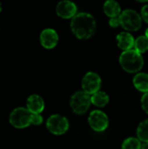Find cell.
I'll use <instances>...</instances> for the list:
<instances>
[{
    "label": "cell",
    "instance_id": "obj_1",
    "mask_svg": "<svg viewBox=\"0 0 148 149\" xmlns=\"http://www.w3.org/2000/svg\"><path fill=\"white\" fill-rule=\"evenodd\" d=\"M71 29L78 38L87 39L91 38L96 31L95 18L89 13H79L72 18Z\"/></svg>",
    "mask_w": 148,
    "mask_h": 149
},
{
    "label": "cell",
    "instance_id": "obj_2",
    "mask_svg": "<svg viewBox=\"0 0 148 149\" xmlns=\"http://www.w3.org/2000/svg\"><path fill=\"white\" fill-rule=\"evenodd\" d=\"M121 67L127 72L133 73L139 72L144 65V60L140 53L135 50L123 52L120 57Z\"/></svg>",
    "mask_w": 148,
    "mask_h": 149
},
{
    "label": "cell",
    "instance_id": "obj_3",
    "mask_svg": "<svg viewBox=\"0 0 148 149\" xmlns=\"http://www.w3.org/2000/svg\"><path fill=\"white\" fill-rule=\"evenodd\" d=\"M120 25L126 31H138L141 26V17L133 10H126L120 15Z\"/></svg>",
    "mask_w": 148,
    "mask_h": 149
},
{
    "label": "cell",
    "instance_id": "obj_4",
    "mask_svg": "<svg viewBox=\"0 0 148 149\" xmlns=\"http://www.w3.org/2000/svg\"><path fill=\"white\" fill-rule=\"evenodd\" d=\"M32 113L24 107L15 108L10 114L9 121L16 128H24L31 125Z\"/></svg>",
    "mask_w": 148,
    "mask_h": 149
},
{
    "label": "cell",
    "instance_id": "obj_5",
    "mask_svg": "<svg viewBox=\"0 0 148 149\" xmlns=\"http://www.w3.org/2000/svg\"><path fill=\"white\" fill-rule=\"evenodd\" d=\"M92 100L88 93L83 92L75 93L71 98V107L75 113L83 114L90 107Z\"/></svg>",
    "mask_w": 148,
    "mask_h": 149
},
{
    "label": "cell",
    "instance_id": "obj_6",
    "mask_svg": "<svg viewBox=\"0 0 148 149\" xmlns=\"http://www.w3.org/2000/svg\"><path fill=\"white\" fill-rule=\"evenodd\" d=\"M46 127L51 134L56 135H61L66 133V131L68 130L69 123L66 118L58 114H54L50 116L47 120Z\"/></svg>",
    "mask_w": 148,
    "mask_h": 149
},
{
    "label": "cell",
    "instance_id": "obj_7",
    "mask_svg": "<svg viewBox=\"0 0 148 149\" xmlns=\"http://www.w3.org/2000/svg\"><path fill=\"white\" fill-rule=\"evenodd\" d=\"M101 86V79L99 74L89 72H87L82 79V88L86 93L94 94L99 92Z\"/></svg>",
    "mask_w": 148,
    "mask_h": 149
},
{
    "label": "cell",
    "instance_id": "obj_8",
    "mask_svg": "<svg viewBox=\"0 0 148 149\" xmlns=\"http://www.w3.org/2000/svg\"><path fill=\"white\" fill-rule=\"evenodd\" d=\"M88 121L91 127L97 132H102L108 127L107 115L102 111H92L89 115Z\"/></svg>",
    "mask_w": 148,
    "mask_h": 149
},
{
    "label": "cell",
    "instance_id": "obj_9",
    "mask_svg": "<svg viewBox=\"0 0 148 149\" xmlns=\"http://www.w3.org/2000/svg\"><path fill=\"white\" fill-rule=\"evenodd\" d=\"M56 12L58 16L62 18H71L76 16L75 14L77 12V7L75 3L71 1H61L56 7Z\"/></svg>",
    "mask_w": 148,
    "mask_h": 149
},
{
    "label": "cell",
    "instance_id": "obj_10",
    "mask_svg": "<svg viewBox=\"0 0 148 149\" xmlns=\"http://www.w3.org/2000/svg\"><path fill=\"white\" fill-rule=\"evenodd\" d=\"M58 41V36L56 31L48 28L44 29L40 34V43L46 49H52Z\"/></svg>",
    "mask_w": 148,
    "mask_h": 149
},
{
    "label": "cell",
    "instance_id": "obj_11",
    "mask_svg": "<svg viewBox=\"0 0 148 149\" xmlns=\"http://www.w3.org/2000/svg\"><path fill=\"white\" fill-rule=\"evenodd\" d=\"M26 108L31 113H38L40 114L44 108V102L43 99L38 94L31 95L26 101Z\"/></svg>",
    "mask_w": 148,
    "mask_h": 149
},
{
    "label": "cell",
    "instance_id": "obj_12",
    "mask_svg": "<svg viewBox=\"0 0 148 149\" xmlns=\"http://www.w3.org/2000/svg\"><path fill=\"white\" fill-rule=\"evenodd\" d=\"M116 40H117L118 46L120 49H122L124 52L131 50L132 47L134 45V42H135L133 37L128 32H121L118 34Z\"/></svg>",
    "mask_w": 148,
    "mask_h": 149
},
{
    "label": "cell",
    "instance_id": "obj_13",
    "mask_svg": "<svg viewBox=\"0 0 148 149\" xmlns=\"http://www.w3.org/2000/svg\"><path fill=\"white\" fill-rule=\"evenodd\" d=\"M104 11L111 18L117 17L120 14H121L120 5L114 0H109L104 3Z\"/></svg>",
    "mask_w": 148,
    "mask_h": 149
},
{
    "label": "cell",
    "instance_id": "obj_14",
    "mask_svg": "<svg viewBox=\"0 0 148 149\" xmlns=\"http://www.w3.org/2000/svg\"><path fill=\"white\" fill-rule=\"evenodd\" d=\"M134 86L140 92L148 93V74L147 73H139L133 79Z\"/></svg>",
    "mask_w": 148,
    "mask_h": 149
},
{
    "label": "cell",
    "instance_id": "obj_15",
    "mask_svg": "<svg viewBox=\"0 0 148 149\" xmlns=\"http://www.w3.org/2000/svg\"><path fill=\"white\" fill-rule=\"evenodd\" d=\"M92 103L99 107H103L106 106L109 102V96L104 93V92H97L96 93L92 94Z\"/></svg>",
    "mask_w": 148,
    "mask_h": 149
},
{
    "label": "cell",
    "instance_id": "obj_16",
    "mask_svg": "<svg viewBox=\"0 0 148 149\" xmlns=\"http://www.w3.org/2000/svg\"><path fill=\"white\" fill-rule=\"evenodd\" d=\"M137 135L140 141L148 142V119L142 121L139 125L137 129Z\"/></svg>",
    "mask_w": 148,
    "mask_h": 149
},
{
    "label": "cell",
    "instance_id": "obj_17",
    "mask_svg": "<svg viewBox=\"0 0 148 149\" xmlns=\"http://www.w3.org/2000/svg\"><path fill=\"white\" fill-rule=\"evenodd\" d=\"M134 48L139 53H143L148 50V38L146 36L139 37L134 42Z\"/></svg>",
    "mask_w": 148,
    "mask_h": 149
},
{
    "label": "cell",
    "instance_id": "obj_18",
    "mask_svg": "<svg viewBox=\"0 0 148 149\" xmlns=\"http://www.w3.org/2000/svg\"><path fill=\"white\" fill-rule=\"evenodd\" d=\"M141 144L139 139L130 137L124 141L122 144V149H140Z\"/></svg>",
    "mask_w": 148,
    "mask_h": 149
},
{
    "label": "cell",
    "instance_id": "obj_19",
    "mask_svg": "<svg viewBox=\"0 0 148 149\" xmlns=\"http://www.w3.org/2000/svg\"><path fill=\"white\" fill-rule=\"evenodd\" d=\"M42 122H43V117L40 114H38V113H32L31 120V123L32 125L38 126V125H40Z\"/></svg>",
    "mask_w": 148,
    "mask_h": 149
},
{
    "label": "cell",
    "instance_id": "obj_20",
    "mask_svg": "<svg viewBox=\"0 0 148 149\" xmlns=\"http://www.w3.org/2000/svg\"><path fill=\"white\" fill-rule=\"evenodd\" d=\"M141 106L143 110L148 113V93H146L141 98Z\"/></svg>",
    "mask_w": 148,
    "mask_h": 149
},
{
    "label": "cell",
    "instance_id": "obj_21",
    "mask_svg": "<svg viewBox=\"0 0 148 149\" xmlns=\"http://www.w3.org/2000/svg\"><path fill=\"white\" fill-rule=\"evenodd\" d=\"M141 16H142V18L148 24V4L142 7V9H141Z\"/></svg>",
    "mask_w": 148,
    "mask_h": 149
},
{
    "label": "cell",
    "instance_id": "obj_22",
    "mask_svg": "<svg viewBox=\"0 0 148 149\" xmlns=\"http://www.w3.org/2000/svg\"><path fill=\"white\" fill-rule=\"evenodd\" d=\"M109 24H110V26H111V27H113V28L118 27V26L120 24V19H119L118 17H113V18H111V19H110V21H109Z\"/></svg>",
    "mask_w": 148,
    "mask_h": 149
},
{
    "label": "cell",
    "instance_id": "obj_23",
    "mask_svg": "<svg viewBox=\"0 0 148 149\" xmlns=\"http://www.w3.org/2000/svg\"><path fill=\"white\" fill-rule=\"evenodd\" d=\"M140 149H148V142H144L141 145V148Z\"/></svg>",
    "mask_w": 148,
    "mask_h": 149
},
{
    "label": "cell",
    "instance_id": "obj_24",
    "mask_svg": "<svg viewBox=\"0 0 148 149\" xmlns=\"http://www.w3.org/2000/svg\"><path fill=\"white\" fill-rule=\"evenodd\" d=\"M146 37L148 38V28L147 29V31H146Z\"/></svg>",
    "mask_w": 148,
    "mask_h": 149
},
{
    "label": "cell",
    "instance_id": "obj_25",
    "mask_svg": "<svg viewBox=\"0 0 148 149\" xmlns=\"http://www.w3.org/2000/svg\"><path fill=\"white\" fill-rule=\"evenodd\" d=\"M1 10H2V4H1V3H0V12H1Z\"/></svg>",
    "mask_w": 148,
    "mask_h": 149
}]
</instances>
